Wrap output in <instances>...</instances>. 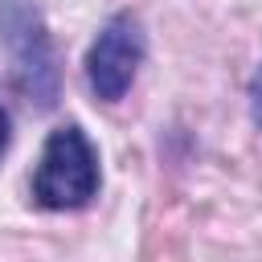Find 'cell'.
I'll return each instance as SVG.
<instances>
[{"label": "cell", "mask_w": 262, "mask_h": 262, "mask_svg": "<svg viewBox=\"0 0 262 262\" xmlns=\"http://www.w3.org/2000/svg\"><path fill=\"white\" fill-rule=\"evenodd\" d=\"M29 188H33V205L49 213H74L98 196L102 188L98 147L78 123H61L45 135Z\"/></svg>", "instance_id": "1"}, {"label": "cell", "mask_w": 262, "mask_h": 262, "mask_svg": "<svg viewBox=\"0 0 262 262\" xmlns=\"http://www.w3.org/2000/svg\"><path fill=\"white\" fill-rule=\"evenodd\" d=\"M0 45L8 49L12 78L29 94V102H37V111H53L61 94V70L33 0H0Z\"/></svg>", "instance_id": "2"}, {"label": "cell", "mask_w": 262, "mask_h": 262, "mask_svg": "<svg viewBox=\"0 0 262 262\" xmlns=\"http://www.w3.org/2000/svg\"><path fill=\"white\" fill-rule=\"evenodd\" d=\"M147 57V37L135 12H115L102 20V29L94 33L86 57H82V74H86V90L98 102H123L127 90L139 78V66Z\"/></svg>", "instance_id": "3"}, {"label": "cell", "mask_w": 262, "mask_h": 262, "mask_svg": "<svg viewBox=\"0 0 262 262\" xmlns=\"http://www.w3.org/2000/svg\"><path fill=\"white\" fill-rule=\"evenodd\" d=\"M250 119H254V127L262 131V61H258V70H254V78H250Z\"/></svg>", "instance_id": "4"}, {"label": "cell", "mask_w": 262, "mask_h": 262, "mask_svg": "<svg viewBox=\"0 0 262 262\" xmlns=\"http://www.w3.org/2000/svg\"><path fill=\"white\" fill-rule=\"evenodd\" d=\"M8 143H12V115H8V106L0 102V160L8 156Z\"/></svg>", "instance_id": "5"}]
</instances>
